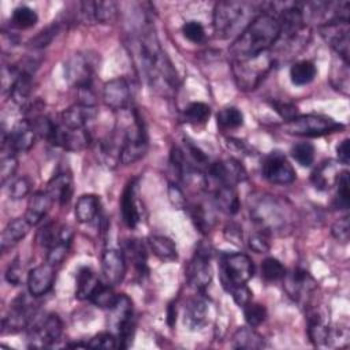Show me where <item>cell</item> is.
Segmentation results:
<instances>
[{
	"instance_id": "31",
	"label": "cell",
	"mask_w": 350,
	"mask_h": 350,
	"mask_svg": "<svg viewBox=\"0 0 350 350\" xmlns=\"http://www.w3.org/2000/svg\"><path fill=\"white\" fill-rule=\"evenodd\" d=\"M100 212V198L94 194H83L75 204V219L79 223L92 221Z\"/></svg>"
},
{
	"instance_id": "13",
	"label": "cell",
	"mask_w": 350,
	"mask_h": 350,
	"mask_svg": "<svg viewBox=\"0 0 350 350\" xmlns=\"http://www.w3.org/2000/svg\"><path fill=\"white\" fill-rule=\"evenodd\" d=\"M262 176L273 185H290L295 180V171L280 152L269 153L262 161Z\"/></svg>"
},
{
	"instance_id": "52",
	"label": "cell",
	"mask_w": 350,
	"mask_h": 350,
	"mask_svg": "<svg viewBox=\"0 0 350 350\" xmlns=\"http://www.w3.org/2000/svg\"><path fill=\"white\" fill-rule=\"evenodd\" d=\"M31 183L26 176L16 178L10 186V196L12 200H21L30 193Z\"/></svg>"
},
{
	"instance_id": "28",
	"label": "cell",
	"mask_w": 350,
	"mask_h": 350,
	"mask_svg": "<svg viewBox=\"0 0 350 350\" xmlns=\"http://www.w3.org/2000/svg\"><path fill=\"white\" fill-rule=\"evenodd\" d=\"M46 191L52 196L53 201L56 200L60 205L68 204L72 196V179L68 174L55 175L46 187Z\"/></svg>"
},
{
	"instance_id": "3",
	"label": "cell",
	"mask_w": 350,
	"mask_h": 350,
	"mask_svg": "<svg viewBox=\"0 0 350 350\" xmlns=\"http://www.w3.org/2000/svg\"><path fill=\"white\" fill-rule=\"evenodd\" d=\"M256 7L246 1H219L213 10V30L219 38L238 37L257 16Z\"/></svg>"
},
{
	"instance_id": "57",
	"label": "cell",
	"mask_w": 350,
	"mask_h": 350,
	"mask_svg": "<svg viewBox=\"0 0 350 350\" xmlns=\"http://www.w3.org/2000/svg\"><path fill=\"white\" fill-rule=\"evenodd\" d=\"M168 198L172 206H175L176 209H183L187 205L186 197L176 183H168Z\"/></svg>"
},
{
	"instance_id": "43",
	"label": "cell",
	"mask_w": 350,
	"mask_h": 350,
	"mask_svg": "<svg viewBox=\"0 0 350 350\" xmlns=\"http://www.w3.org/2000/svg\"><path fill=\"white\" fill-rule=\"evenodd\" d=\"M284 275H286V269L279 260L273 257H268L261 262V276L264 278V280L267 282L280 280L283 279Z\"/></svg>"
},
{
	"instance_id": "36",
	"label": "cell",
	"mask_w": 350,
	"mask_h": 350,
	"mask_svg": "<svg viewBox=\"0 0 350 350\" xmlns=\"http://www.w3.org/2000/svg\"><path fill=\"white\" fill-rule=\"evenodd\" d=\"M148 245L153 254L163 261H172L176 258V246L174 241L164 235H152L148 238Z\"/></svg>"
},
{
	"instance_id": "49",
	"label": "cell",
	"mask_w": 350,
	"mask_h": 350,
	"mask_svg": "<svg viewBox=\"0 0 350 350\" xmlns=\"http://www.w3.org/2000/svg\"><path fill=\"white\" fill-rule=\"evenodd\" d=\"M182 33L185 38L190 42L201 44L205 40V29L198 21H189L182 26Z\"/></svg>"
},
{
	"instance_id": "47",
	"label": "cell",
	"mask_w": 350,
	"mask_h": 350,
	"mask_svg": "<svg viewBox=\"0 0 350 350\" xmlns=\"http://www.w3.org/2000/svg\"><path fill=\"white\" fill-rule=\"evenodd\" d=\"M243 314H245L246 323L250 327H257V325H260L265 321L267 309H265L264 305L250 301L247 305L243 306Z\"/></svg>"
},
{
	"instance_id": "1",
	"label": "cell",
	"mask_w": 350,
	"mask_h": 350,
	"mask_svg": "<svg viewBox=\"0 0 350 350\" xmlns=\"http://www.w3.org/2000/svg\"><path fill=\"white\" fill-rule=\"evenodd\" d=\"M131 55L145 82L159 94L171 96L178 86V74L160 46L152 25L144 22L131 38Z\"/></svg>"
},
{
	"instance_id": "54",
	"label": "cell",
	"mask_w": 350,
	"mask_h": 350,
	"mask_svg": "<svg viewBox=\"0 0 350 350\" xmlns=\"http://www.w3.org/2000/svg\"><path fill=\"white\" fill-rule=\"evenodd\" d=\"M228 291L232 295V299L235 301V304L238 306H245L252 301V291L249 290V287L246 284H241V286H234L230 287Z\"/></svg>"
},
{
	"instance_id": "60",
	"label": "cell",
	"mask_w": 350,
	"mask_h": 350,
	"mask_svg": "<svg viewBox=\"0 0 350 350\" xmlns=\"http://www.w3.org/2000/svg\"><path fill=\"white\" fill-rule=\"evenodd\" d=\"M175 320H176V310L174 309V305L171 304L168 306V310H167V323H168V325L172 327L175 324Z\"/></svg>"
},
{
	"instance_id": "19",
	"label": "cell",
	"mask_w": 350,
	"mask_h": 350,
	"mask_svg": "<svg viewBox=\"0 0 350 350\" xmlns=\"http://www.w3.org/2000/svg\"><path fill=\"white\" fill-rule=\"evenodd\" d=\"M101 272L109 286L119 284L126 275V256L122 250L107 249L101 256Z\"/></svg>"
},
{
	"instance_id": "24",
	"label": "cell",
	"mask_w": 350,
	"mask_h": 350,
	"mask_svg": "<svg viewBox=\"0 0 350 350\" xmlns=\"http://www.w3.org/2000/svg\"><path fill=\"white\" fill-rule=\"evenodd\" d=\"M120 211L124 224L129 228H135L141 220V212L137 201V183L135 180H130L122 194Z\"/></svg>"
},
{
	"instance_id": "55",
	"label": "cell",
	"mask_w": 350,
	"mask_h": 350,
	"mask_svg": "<svg viewBox=\"0 0 350 350\" xmlns=\"http://www.w3.org/2000/svg\"><path fill=\"white\" fill-rule=\"evenodd\" d=\"M271 105L286 122H288L297 116V107L293 103L275 100V101H271Z\"/></svg>"
},
{
	"instance_id": "40",
	"label": "cell",
	"mask_w": 350,
	"mask_h": 350,
	"mask_svg": "<svg viewBox=\"0 0 350 350\" xmlns=\"http://www.w3.org/2000/svg\"><path fill=\"white\" fill-rule=\"evenodd\" d=\"M126 254L134 262L137 271L142 275L146 271V252L142 242L138 239H130L126 242Z\"/></svg>"
},
{
	"instance_id": "16",
	"label": "cell",
	"mask_w": 350,
	"mask_h": 350,
	"mask_svg": "<svg viewBox=\"0 0 350 350\" xmlns=\"http://www.w3.org/2000/svg\"><path fill=\"white\" fill-rule=\"evenodd\" d=\"M212 276L213 272L209 262V250L208 247L200 246L186 268V278L193 287L202 290L209 286Z\"/></svg>"
},
{
	"instance_id": "29",
	"label": "cell",
	"mask_w": 350,
	"mask_h": 350,
	"mask_svg": "<svg viewBox=\"0 0 350 350\" xmlns=\"http://www.w3.org/2000/svg\"><path fill=\"white\" fill-rule=\"evenodd\" d=\"M213 200L216 206L227 215H235L239 211L241 205H239L238 193L235 187L231 185H220L215 190Z\"/></svg>"
},
{
	"instance_id": "44",
	"label": "cell",
	"mask_w": 350,
	"mask_h": 350,
	"mask_svg": "<svg viewBox=\"0 0 350 350\" xmlns=\"http://www.w3.org/2000/svg\"><path fill=\"white\" fill-rule=\"evenodd\" d=\"M335 185L338 186V191H336L334 204L338 209H347L350 202V190H349V172L346 170L340 171Z\"/></svg>"
},
{
	"instance_id": "48",
	"label": "cell",
	"mask_w": 350,
	"mask_h": 350,
	"mask_svg": "<svg viewBox=\"0 0 350 350\" xmlns=\"http://www.w3.org/2000/svg\"><path fill=\"white\" fill-rule=\"evenodd\" d=\"M18 168V160L16 154L12 152L3 150V156L0 160V180L1 185H4L8 179H11Z\"/></svg>"
},
{
	"instance_id": "46",
	"label": "cell",
	"mask_w": 350,
	"mask_h": 350,
	"mask_svg": "<svg viewBox=\"0 0 350 350\" xmlns=\"http://www.w3.org/2000/svg\"><path fill=\"white\" fill-rule=\"evenodd\" d=\"M59 31H60V23L59 22H53L49 26H46L45 29H42L41 31H38V34H36L29 41V45L31 48H36V49L44 48V46H46V45H49L52 42V40L57 36Z\"/></svg>"
},
{
	"instance_id": "50",
	"label": "cell",
	"mask_w": 350,
	"mask_h": 350,
	"mask_svg": "<svg viewBox=\"0 0 350 350\" xmlns=\"http://www.w3.org/2000/svg\"><path fill=\"white\" fill-rule=\"evenodd\" d=\"M88 347L111 350V349L118 347V338H116L115 334H112V332H101V334L93 336V338L88 342Z\"/></svg>"
},
{
	"instance_id": "41",
	"label": "cell",
	"mask_w": 350,
	"mask_h": 350,
	"mask_svg": "<svg viewBox=\"0 0 350 350\" xmlns=\"http://www.w3.org/2000/svg\"><path fill=\"white\" fill-rule=\"evenodd\" d=\"M183 113H185L186 122L193 123V124H204V123H206V120L211 116V108L205 103L194 101V103H190L185 108Z\"/></svg>"
},
{
	"instance_id": "2",
	"label": "cell",
	"mask_w": 350,
	"mask_h": 350,
	"mask_svg": "<svg viewBox=\"0 0 350 350\" xmlns=\"http://www.w3.org/2000/svg\"><path fill=\"white\" fill-rule=\"evenodd\" d=\"M280 36V23L271 12H260L230 46L232 59H243L268 52Z\"/></svg>"
},
{
	"instance_id": "14",
	"label": "cell",
	"mask_w": 350,
	"mask_h": 350,
	"mask_svg": "<svg viewBox=\"0 0 350 350\" xmlns=\"http://www.w3.org/2000/svg\"><path fill=\"white\" fill-rule=\"evenodd\" d=\"M37 131L29 119L19 120L8 134H3V149L12 153H25L34 145Z\"/></svg>"
},
{
	"instance_id": "22",
	"label": "cell",
	"mask_w": 350,
	"mask_h": 350,
	"mask_svg": "<svg viewBox=\"0 0 350 350\" xmlns=\"http://www.w3.org/2000/svg\"><path fill=\"white\" fill-rule=\"evenodd\" d=\"M55 267L49 262L37 265L27 275V290L33 297L45 295L53 286Z\"/></svg>"
},
{
	"instance_id": "11",
	"label": "cell",
	"mask_w": 350,
	"mask_h": 350,
	"mask_svg": "<svg viewBox=\"0 0 350 350\" xmlns=\"http://www.w3.org/2000/svg\"><path fill=\"white\" fill-rule=\"evenodd\" d=\"M63 332V323L55 313H49L36 321L29 332L30 347H49L59 340Z\"/></svg>"
},
{
	"instance_id": "33",
	"label": "cell",
	"mask_w": 350,
	"mask_h": 350,
	"mask_svg": "<svg viewBox=\"0 0 350 350\" xmlns=\"http://www.w3.org/2000/svg\"><path fill=\"white\" fill-rule=\"evenodd\" d=\"M31 93H33V71L21 68V72L18 75V79L10 96L18 105H23L29 101Z\"/></svg>"
},
{
	"instance_id": "12",
	"label": "cell",
	"mask_w": 350,
	"mask_h": 350,
	"mask_svg": "<svg viewBox=\"0 0 350 350\" xmlns=\"http://www.w3.org/2000/svg\"><path fill=\"white\" fill-rule=\"evenodd\" d=\"M319 30L321 37L339 55V57L346 63H349V49H350L349 22L347 21L325 22L320 25Z\"/></svg>"
},
{
	"instance_id": "35",
	"label": "cell",
	"mask_w": 350,
	"mask_h": 350,
	"mask_svg": "<svg viewBox=\"0 0 350 350\" xmlns=\"http://www.w3.org/2000/svg\"><path fill=\"white\" fill-rule=\"evenodd\" d=\"M100 284L98 278L89 267L79 268L77 273V288H75V297L78 299H89L92 293L96 290V287Z\"/></svg>"
},
{
	"instance_id": "15",
	"label": "cell",
	"mask_w": 350,
	"mask_h": 350,
	"mask_svg": "<svg viewBox=\"0 0 350 350\" xmlns=\"http://www.w3.org/2000/svg\"><path fill=\"white\" fill-rule=\"evenodd\" d=\"M34 314V308L25 294H21L10 308L8 314L3 319L1 332L15 334L29 327Z\"/></svg>"
},
{
	"instance_id": "7",
	"label": "cell",
	"mask_w": 350,
	"mask_h": 350,
	"mask_svg": "<svg viewBox=\"0 0 350 350\" xmlns=\"http://www.w3.org/2000/svg\"><path fill=\"white\" fill-rule=\"evenodd\" d=\"M342 129L343 124L338 123L332 118L313 113L295 116L294 119L283 124L284 133L301 137H320L335 131H340Z\"/></svg>"
},
{
	"instance_id": "8",
	"label": "cell",
	"mask_w": 350,
	"mask_h": 350,
	"mask_svg": "<svg viewBox=\"0 0 350 350\" xmlns=\"http://www.w3.org/2000/svg\"><path fill=\"white\" fill-rule=\"evenodd\" d=\"M120 163L127 165L139 160L148 149V135L144 122L138 113H134L133 124L120 134Z\"/></svg>"
},
{
	"instance_id": "30",
	"label": "cell",
	"mask_w": 350,
	"mask_h": 350,
	"mask_svg": "<svg viewBox=\"0 0 350 350\" xmlns=\"http://www.w3.org/2000/svg\"><path fill=\"white\" fill-rule=\"evenodd\" d=\"M339 174L340 170L332 161H325L312 172V183L317 190H328L336 183Z\"/></svg>"
},
{
	"instance_id": "21",
	"label": "cell",
	"mask_w": 350,
	"mask_h": 350,
	"mask_svg": "<svg viewBox=\"0 0 350 350\" xmlns=\"http://www.w3.org/2000/svg\"><path fill=\"white\" fill-rule=\"evenodd\" d=\"M79 5L81 16L90 23H109L118 15V4L115 1H83Z\"/></svg>"
},
{
	"instance_id": "26",
	"label": "cell",
	"mask_w": 350,
	"mask_h": 350,
	"mask_svg": "<svg viewBox=\"0 0 350 350\" xmlns=\"http://www.w3.org/2000/svg\"><path fill=\"white\" fill-rule=\"evenodd\" d=\"M30 227L31 224L25 219V216L10 220L1 232V239H0L1 252L5 253L8 249L19 243L27 235Z\"/></svg>"
},
{
	"instance_id": "6",
	"label": "cell",
	"mask_w": 350,
	"mask_h": 350,
	"mask_svg": "<svg viewBox=\"0 0 350 350\" xmlns=\"http://www.w3.org/2000/svg\"><path fill=\"white\" fill-rule=\"evenodd\" d=\"M108 327L116 334L115 336L118 338V347L127 349L133 343L135 329L133 302L126 294H119L116 302L109 309Z\"/></svg>"
},
{
	"instance_id": "23",
	"label": "cell",
	"mask_w": 350,
	"mask_h": 350,
	"mask_svg": "<svg viewBox=\"0 0 350 350\" xmlns=\"http://www.w3.org/2000/svg\"><path fill=\"white\" fill-rule=\"evenodd\" d=\"M96 116V105H86L78 103L62 112L60 123L68 129H86L88 123H90Z\"/></svg>"
},
{
	"instance_id": "45",
	"label": "cell",
	"mask_w": 350,
	"mask_h": 350,
	"mask_svg": "<svg viewBox=\"0 0 350 350\" xmlns=\"http://www.w3.org/2000/svg\"><path fill=\"white\" fill-rule=\"evenodd\" d=\"M314 146L309 142H298L291 148L293 159L302 167H309L314 161Z\"/></svg>"
},
{
	"instance_id": "56",
	"label": "cell",
	"mask_w": 350,
	"mask_h": 350,
	"mask_svg": "<svg viewBox=\"0 0 350 350\" xmlns=\"http://www.w3.org/2000/svg\"><path fill=\"white\" fill-rule=\"evenodd\" d=\"M332 235L340 241V242H347L349 235H350V224H349V216H343L339 220H336L332 226Z\"/></svg>"
},
{
	"instance_id": "9",
	"label": "cell",
	"mask_w": 350,
	"mask_h": 350,
	"mask_svg": "<svg viewBox=\"0 0 350 350\" xmlns=\"http://www.w3.org/2000/svg\"><path fill=\"white\" fill-rule=\"evenodd\" d=\"M221 282L228 290L234 286L246 284L254 273L253 261L243 253L226 254L220 262Z\"/></svg>"
},
{
	"instance_id": "4",
	"label": "cell",
	"mask_w": 350,
	"mask_h": 350,
	"mask_svg": "<svg viewBox=\"0 0 350 350\" xmlns=\"http://www.w3.org/2000/svg\"><path fill=\"white\" fill-rule=\"evenodd\" d=\"M247 204L250 217L257 226L262 228L261 231L280 232L287 228L290 223V216L288 209L283 201L269 194L256 193L249 196Z\"/></svg>"
},
{
	"instance_id": "38",
	"label": "cell",
	"mask_w": 350,
	"mask_h": 350,
	"mask_svg": "<svg viewBox=\"0 0 350 350\" xmlns=\"http://www.w3.org/2000/svg\"><path fill=\"white\" fill-rule=\"evenodd\" d=\"M116 298H118V294H115V291L112 290V286L100 282V284L92 293L89 301L98 308L111 309L116 302Z\"/></svg>"
},
{
	"instance_id": "39",
	"label": "cell",
	"mask_w": 350,
	"mask_h": 350,
	"mask_svg": "<svg viewBox=\"0 0 350 350\" xmlns=\"http://www.w3.org/2000/svg\"><path fill=\"white\" fill-rule=\"evenodd\" d=\"M37 12L27 5L16 7L11 15V23L18 29H30L37 23Z\"/></svg>"
},
{
	"instance_id": "18",
	"label": "cell",
	"mask_w": 350,
	"mask_h": 350,
	"mask_svg": "<svg viewBox=\"0 0 350 350\" xmlns=\"http://www.w3.org/2000/svg\"><path fill=\"white\" fill-rule=\"evenodd\" d=\"M103 101L113 111H123L131 104V89L124 78L108 81L103 88Z\"/></svg>"
},
{
	"instance_id": "27",
	"label": "cell",
	"mask_w": 350,
	"mask_h": 350,
	"mask_svg": "<svg viewBox=\"0 0 350 350\" xmlns=\"http://www.w3.org/2000/svg\"><path fill=\"white\" fill-rule=\"evenodd\" d=\"M52 204H53V198L46 190L45 191H36L29 200L27 209H26V213H25V219L31 226L38 224L48 215Z\"/></svg>"
},
{
	"instance_id": "5",
	"label": "cell",
	"mask_w": 350,
	"mask_h": 350,
	"mask_svg": "<svg viewBox=\"0 0 350 350\" xmlns=\"http://www.w3.org/2000/svg\"><path fill=\"white\" fill-rule=\"evenodd\" d=\"M273 62L275 60L269 51L250 57L232 59L231 68L237 86L241 90L256 89L271 71Z\"/></svg>"
},
{
	"instance_id": "34",
	"label": "cell",
	"mask_w": 350,
	"mask_h": 350,
	"mask_svg": "<svg viewBox=\"0 0 350 350\" xmlns=\"http://www.w3.org/2000/svg\"><path fill=\"white\" fill-rule=\"evenodd\" d=\"M232 346L235 349H245V350H254L265 347L264 338L256 332L253 328L249 327H239L234 336H232Z\"/></svg>"
},
{
	"instance_id": "37",
	"label": "cell",
	"mask_w": 350,
	"mask_h": 350,
	"mask_svg": "<svg viewBox=\"0 0 350 350\" xmlns=\"http://www.w3.org/2000/svg\"><path fill=\"white\" fill-rule=\"evenodd\" d=\"M317 74L316 66L310 60H301L291 66L290 68V79L295 86L309 85Z\"/></svg>"
},
{
	"instance_id": "17",
	"label": "cell",
	"mask_w": 350,
	"mask_h": 350,
	"mask_svg": "<svg viewBox=\"0 0 350 350\" xmlns=\"http://www.w3.org/2000/svg\"><path fill=\"white\" fill-rule=\"evenodd\" d=\"M283 279L287 294L297 302L306 299L317 288V283L312 275L301 268H295L290 273H286Z\"/></svg>"
},
{
	"instance_id": "32",
	"label": "cell",
	"mask_w": 350,
	"mask_h": 350,
	"mask_svg": "<svg viewBox=\"0 0 350 350\" xmlns=\"http://www.w3.org/2000/svg\"><path fill=\"white\" fill-rule=\"evenodd\" d=\"M329 325L327 324V321L324 320V317H321L320 313L313 312L309 314L308 317V335L312 340L313 345L316 346H324L328 343V338H329Z\"/></svg>"
},
{
	"instance_id": "51",
	"label": "cell",
	"mask_w": 350,
	"mask_h": 350,
	"mask_svg": "<svg viewBox=\"0 0 350 350\" xmlns=\"http://www.w3.org/2000/svg\"><path fill=\"white\" fill-rule=\"evenodd\" d=\"M191 219L200 231L202 232L209 231L212 226V216L204 209L202 205H194L191 208Z\"/></svg>"
},
{
	"instance_id": "20",
	"label": "cell",
	"mask_w": 350,
	"mask_h": 350,
	"mask_svg": "<svg viewBox=\"0 0 350 350\" xmlns=\"http://www.w3.org/2000/svg\"><path fill=\"white\" fill-rule=\"evenodd\" d=\"M208 171L220 185L234 186L235 183L243 182L247 178L243 165L234 159L220 160L213 164H209Z\"/></svg>"
},
{
	"instance_id": "58",
	"label": "cell",
	"mask_w": 350,
	"mask_h": 350,
	"mask_svg": "<svg viewBox=\"0 0 350 350\" xmlns=\"http://www.w3.org/2000/svg\"><path fill=\"white\" fill-rule=\"evenodd\" d=\"M5 280L12 284V286H18L22 280V264L21 260L16 257L12 260V262L8 265L7 271H5Z\"/></svg>"
},
{
	"instance_id": "10",
	"label": "cell",
	"mask_w": 350,
	"mask_h": 350,
	"mask_svg": "<svg viewBox=\"0 0 350 350\" xmlns=\"http://www.w3.org/2000/svg\"><path fill=\"white\" fill-rule=\"evenodd\" d=\"M96 62L92 55L74 53L64 63V78L77 90L92 88L96 72Z\"/></svg>"
},
{
	"instance_id": "42",
	"label": "cell",
	"mask_w": 350,
	"mask_h": 350,
	"mask_svg": "<svg viewBox=\"0 0 350 350\" xmlns=\"http://www.w3.org/2000/svg\"><path fill=\"white\" fill-rule=\"evenodd\" d=\"M216 120L221 129H237V127L242 126L243 115L238 108L227 107L217 112Z\"/></svg>"
},
{
	"instance_id": "25",
	"label": "cell",
	"mask_w": 350,
	"mask_h": 350,
	"mask_svg": "<svg viewBox=\"0 0 350 350\" xmlns=\"http://www.w3.org/2000/svg\"><path fill=\"white\" fill-rule=\"evenodd\" d=\"M183 323L190 331H200L208 324V305L202 298L194 297L187 301L183 312Z\"/></svg>"
},
{
	"instance_id": "59",
	"label": "cell",
	"mask_w": 350,
	"mask_h": 350,
	"mask_svg": "<svg viewBox=\"0 0 350 350\" xmlns=\"http://www.w3.org/2000/svg\"><path fill=\"white\" fill-rule=\"evenodd\" d=\"M336 156L342 164H349L350 160V141L346 138L336 146Z\"/></svg>"
},
{
	"instance_id": "53",
	"label": "cell",
	"mask_w": 350,
	"mask_h": 350,
	"mask_svg": "<svg viewBox=\"0 0 350 350\" xmlns=\"http://www.w3.org/2000/svg\"><path fill=\"white\" fill-rule=\"evenodd\" d=\"M249 247L256 253H267L269 250V241L264 231L254 232L249 237Z\"/></svg>"
}]
</instances>
